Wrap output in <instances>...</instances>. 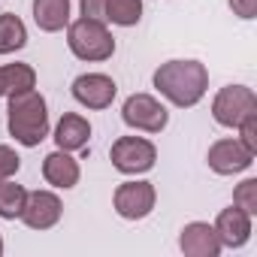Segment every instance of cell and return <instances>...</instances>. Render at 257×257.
I'll return each instance as SVG.
<instances>
[{"label":"cell","instance_id":"4fadbf2b","mask_svg":"<svg viewBox=\"0 0 257 257\" xmlns=\"http://www.w3.org/2000/svg\"><path fill=\"white\" fill-rule=\"evenodd\" d=\"M79 164H76V158H70V152H64V149H58V152H52V155H46V161H43V179L52 185V188H76L79 185Z\"/></svg>","mask_w":257,"mask_h":257},{"label":"cell","instance_id":"7402d4cb","mask_svg":"<svg viewBox=\"0 0 257 257\" xmlns=\"http://www.w3.org/2000/svg\"><path fill=\"white\" fill-rule=\"evenodd\" d=\"M19 167H22V158L16 155V149H10V146H0V182L13 179V176L19 173Z\"/></svg>","mask_w":257,"mask_h":257},{"label":"cell","instance_id":"ba28073f","mask_svg":"<svg viewBox=\"0 0 257 257\" xmlns=\"http://www.w3.org/2000/svg\"><path fill=\"white\" fill-rule=\"evenodd\" d=\"M118 94V85L106 73H82L73 79V97L88 109H109Z\"/></svg>","mask_w":257,"mask_h":257},{"label":"cell","instance_id":"5bb4252c","mask_svg":"<svg viewBox=\"0 0 257 257\" xmlns=\"http://www.w3.org/2000/svg\"><path fill=\"white\" fill-rule=\"evenodd\" d=\"M88 140H91V124H88V118H82L76 112H64L61 121H58V127H55V143H58V149L79 152V149L88 146Z\"/></svg>","mask_w":257,"mask_h":257},{"label":"cell","instance_id":"603a6c76","mask_svg":"<svg viewBox=\"0 0 257 257\" xmlns=\"http://www.w3.org/2000/svg\"><path fill=\"white\" fill-rule=\"evenodd\" d=\"M79 7H82V16L85 19L106 22V0H79Z\"/></svg>","mask_w":257,"mask_h":257},{"label":"cell","instance_id":"30bf717a","mask_svg":"<svg viewBox=\"0 0 257 257\" xmlns=\"http://www.w3.org/2000/svg\"><path fill=\"white\" fill-rule=\"evenodd\" d=\"M209 167L218 173V176H233V173H242L254 164V155L239 143V140H218L209 146V155H206Z\"/></svg>","mask_w":257,"mask_h":257},{"label":"cell","instance_id":"3957f363","mask_svg":"<svg viewBox=\"0 0 257 257\" xmlns=\"http://www.w3.org/2000/svg\"><path fill=\"white\" fill-rule=\"evenodd\" d=\"M67 46L79 61H109L115 55V37L97 19H76L67 28Z\"/></svg>","mask_w":257,"mask_h":257},{"label":"cell","instance_id":"d4e9b609","mask_svg":"<svg viewBox=\"0 0 257 257\" xmlns=\"http://www.w3.org/2000/svg\"><path fill=\"white\" fill-rule=\"evenodd\" d=\"M0 97H7V88H4V67H0Z\"/></svg>","mask_w":257,"mask_h":257},{"label":"cell","instance_id":"7c38bea8","mask_svg":"<svg viewBox=\"0 0 257 257\" xmlns=\"http://www.w3.org/2000/svg\"><path fill=\"white\" fill-rule=\"evenodd\" d=\"M179 248H182L188 257H218V254H221V239H218V233H215L212 224H206V221H191V224L182 227Z\"/></svg>","mask_w":257,"mask_h":257},{"label":"cell","instance_id":"484cf974","mask_svg":"<svg viewBox=\"0 0 257 257\" xmlns=\"http://www.w3.org/2000/svg\"><path fill=\"white\" fill-rule=\"evenodd\" d=\"M0 254H4V239H0Z\"/></svg>","mask_w":257,"mask_h":257},{"label":"cell","instance_id":"277c9868","mask_svg":"<svg viewBox=\"0 0 257 257\" xmlns=\"http://www.w3.org/2000/svg\"><path fill=\"white\" fill-rule=\"evenodd\" d=\"M109 161L124 176H140V173H149L155 167L158 149L143 137H118L109 149Z\"/></svg>","mask_w":257,"mask_h":257},{"label":"cell","instance_id":"cb8c5ba5","mask_svg":"<svg viewBox=\"0 0 257 257\" xmlns=\"http://www.w3.org/2000/svg\"><path fill=\"white\" fill-rule=\"evenodd\" d=\"M230 10L239 19H254L257 16V0H230Z\"/></svg>","mask_w":257,"mask_h":257},{"label":"cell","instance_id":"ac0fdd59","mask_svg":"<svg viewBox=\"0 0 257 257\" xmlns=\"http://www.w3.org/2000/svg\"><path fill=\"white\" fill-rule=\"evenodd\" d=\"M4 88H7V97L37 88V73H34V67H31V64H7V67H4Z\"/></svg>","mask_w":257,"mask_h":257},{"label":"cell","instance_id":"8992f818","mask_svg":"<svg viewBox=\"0 0 257 257\" xmlns=\"http://www.w3.org/2000/svg\"><path fill=\"white\" fill-rule=\"evenodd\" d=\"M251 112H257V97L245 85H227L212 100V118L221 127H239V121Z\"/></svg>","mask_w":257,"mask_h":257},{"label":"cell","instance_id":"d6986e66","mask_svg":"<svg viewBox=\"0 0 257 257\" xmlns=\"http://www.w3.org/2000/svg\"><path fill=\"white\" fill-rule=\"evenodd\" d=\"M25 200H28V191L22 185H16L10 179L0 182V218H7V221L19 218L25 209Z\"/></svg>","mask_w":257,"mask_h":257},{"label":"cell","instance_id":"52a82bcc","mask_svg":"<svg viewBox=\"0 0 257 257\" xmlns=\"http://www.w3.org/2000/svg\"><path fill=\"white\" fill-rule=\"evenodd\" d=\"M115 212L127 221H143L152 215L155 203H158V191L152 182H124L115 188Z\"/></svg>","mask_w":257,"mask_h":257},{"label":"cell","instance_id":"6da1fadb","mask_svg":"<svg viewBox=\"0 0 257 257\" xmlns=\"http://www.w3.org/2000/svg\"><path fill=\"white\" fill-rule=\"evenodd\" d=\"M155 88L179 109H191L206 97L209 70L200 61H167L155 70Z\"/></svg>","mask_w":257,"mask_h":257},{"label":"cell","instance_id":"2e32d148","mask_svg":"<svg viewBox=\"0 0 257 257\" xmlns=\"http://www.w3.org/2000/svg\"><path fill=\"white\" fill-rule=\"evenodd\" d=\"M28 46V28L16 13L0 16V55H13Z\"/></svg>","mask_w":257,"mask_h":257},{"label":"cell","instance_id":"e0dca14e","mask_svg":"<svg viewBox=\"0 0 257 257\" xmlns=\"http://www.w3.org/2000/svg\"><path fill=\"white\" fill-rule=\"evenodd\" d=\"M143 19V0H106V22L118 28H134Z\"/></svg>","mask_w":257,"mask_h":257},{"label":"cell","instance_id":"7a4b0ae2","mask_svg":"<svg viewBox=\"0 0 257 257\" xmlns=\"http://www.w3.org/2000/svg\"><path fill=\"white\" fill-rule=\"evenodd\" d=\"M7 127L10 137H16V143L34 149L49 137V109L43 94L22 91V94H10V106H7Z\"/></svg>","mask_w":257,"mask_h":257},{"label":"cell","instance_id":"44dd1931","mask_svg":"<svg viewBox=\"0 0 257 257\" xmlns=\"http://www.w3.org/2000/svg\"><path fill=\"white\" fill-rule=\"evenodd\" d=\"M239 143L251 155H257V112H251V115H245L239 121Z\"/></svg>","mask_w":257,"mask_h":257},{"label":"cell","instance_id":"9a60e30c","mask_svg":"<svg viewBox=\"0 0 257 257\" xmlns=\"http://www.w3.org/2000/svg\"><path fill=\"white\" fill-rule=\"evenodd\" d=\"M34 22L46 34H58L70 25V0H34Z\"/></svg>","mask_w":257,"mask_h":257},{"label":"cell","instance_id":"5b68a950","mask_svg":"<svg viewBox=\"0 0 257 257\" xmlns=\"http://www.w3.org/2000/svg\"><path fill=\"white\" fill-rule=\"evenodd\" d=\"M121 118H124L127 127H134V131L161 134L167 127V121H170V112L152 94H131L124 100V106H121Z\"/></svg>","mask_w":257,"mask_h":257},{"label":"cell","instance_id":"9c48e42d","mask_svg":"<svg viewBox=\"0 0 257 257\" xmlns=\"http://www.w3.org/2000/svg\"><path fill=\"white\" fill-rule=\"evenodd\" d=\"M61 200L58 194L52 191H28V200H25V209H22V221L31 227V230H52L58 221H61Z\"/></svg>","mask_w":257,"mask_h":257},{"label":"cell","instance_id":"8fae6325","mask_svg":"<svg viewBox=\"0 0 257 257\" xmlns=\"http://www.w3.org/2000/svg\"><path fill=\"white\" fill-rule=\"evenodd\" d=\"M212 227H215V233L221 239V248H242L251 239V215L242 212L239 206L221 209Z\"/></svg>","mask_w":257,"mask_h":257},{"label":"cell","instance_id":"ffe728a7","mask_svg":"<svg viewBox=\"0 0 257 257\" xmlns=\"http://www.w3.org/2000/svg\"><path fill=\"white\" fill-rule=\"evenodd\" d=\"M233 206H239L248 215H257V179H245L233 191Z\"/></svg>","mask_w":257,"mask_h":257}]
</instances>
